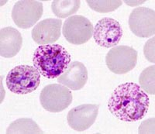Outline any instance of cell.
Wrapping results in <instances>:
<instances>
[{"mask_svg":"<svg viewBox=\"0 0 155 134\" xmlns=\"http://www.w3.org/2000/svg\"><path fill=\"white\" fill-rule=\"evenodd\" d=\"M137 62V51L131 47L115 46L106 57L107 67L112 72L123 74L135 67Z\"/></svg>","mask_w":155,"mask_h":134,"instance_id":"cell-5","label":"cell"},{"mask_svg":"<svg viewBox=\"0 0 155 134\" xmlns=\"http://www.w3.org/2000/svg\"><path fill=\"white\" fill-rule=\"evenodd\" d=\"M145 1H124L125 3L129 5L130 6H136V5H139L140 4L143 3Z\"/></svg>","mask_w":155,"mask_h":134,"instance_id":"cell-20","label":"cell"},{"mask_svg":"<svg viewBox=\"0 0 155 134\" xmlns=\"http://www.w3.org/2000/svg\"><path fill=\"white\" fill-rule=\"evenodd\" d=\"M7 134H37L44 133L41 130L39 126L34 120L28 118H22L16 120L9 125L8 129H6Z\"/></svg>","mask_w":155,"mask_h":134,"instance_id":"cell-14","label":"cell"},{"mask_svg":"<svg viewBox=\"0 0 155 134\" xmlns=\"http://www.w3.org/2000/svg\"><path fill=\"white\" fill-rule=\"evenodd\" d=\"M72 93L67 87L51 84L44 87L40 95L43 108L50 113H59L67 109L72 102Z\"/></svg>","mask_w":155,"mask_h":134,"instance_id":"cell-4","label":"cell"},{"mask_svg":"<svg viewBox=\"0 0 155 134\" xmlns=\"http://www.w3.org/2000/svg\"><path fill=\"white\" fill-rule=\"evenodd\" d=\"M80 5L79 0H55L51 4V9L57 17L67 18L74 14Z\"/></svg>","mask_w":155,"mask_h":134,"instance_id":"cell-15","label":"cell"},{"mask_svg":"<svg viewBox=\"0 0 155 134\" xmlns=\"http://www.w3.org/2000/svg\"><path fill=\"white\" fill-rule=\"evenodd\" d=\"M23 45L21 34L13 27H5L0 30V55L10 58L16 56Z\"/></svg>","mask_w":155,"mask_h":134,"instance_id":"cell-13","label":"cell"},{"mask_svg":"<svg viewBox=\"0 0 155 134\" xmlns=\"http://www.w3.org/2000/svg\"><path fill=\"white\" fill-rule=\"evenodd\" d=\"M123 37V29L118 22L112 18L105 17L95 25L93 37L96 44L102 47L116 46Z\"/></svg>","mask_w":155,"mask_h":134,"instance_id":"cell-8","label":"cell"},{"mask_svg":"<svg viewBox=\"0 0 155 134\" xmlns=\"http://www.w3.org/2000/svg\"><path fill=\"white\" fill-rule=\"evenodd\" d=\"M146 129H150V133H154V118L142 123V125L139 128V133H145Z\"/></svg>","mask_w":155,"mask_h":134,"instance_id":"cell-19","label":"cell"},{"mask_svg":"<svg viewBox=\"0 0 155 134\" xmlns=\"http://www.w3.org/2000/svg\"><path fill=\"white\" fill-rule=\"evenodd\" d=\"M88 71L81 62L74 61L69 64L63 74L58 78V82L71 90H80L88 81Z\"/></svg>","mask_w":155,"mask_h":134,"instance_id":"cell-12","label":"cell"},{"mask_svg":"<svg viewBox=\"0 0 155 134\" xmlns=\"http://www.w3.org/2000/svg\"><path fill=\"white\" fill-rule=\"evenodd\" d=\"M87 4L90 8L98 12L106 13L113 12L118 9L122 5L123 2L120 0H109V1H86Z\"/></svg>","mask_w":155,"mask_h":134,"instance_id":"cell-17","label":"cell"},{"mask_svg":"<svg viewBox=\"0 0 155 134\" xmlns=\"http://www.w3.org/2000/svg\"><path fill=\"white\" fill-rule=\"evenodd\" d=\"M99 105L85 104L74 107L67 116L69 126L74 130L81 132L92 126L99 113Z\"/></svg>","mask_w":155,"mask_h":134,"instance_id":"cell-10","label":"cell"},{"mask_svg":"<svg viewBox=\"0 0 155 134\" xmlns=\"http://www.w3.org/2000/svg\"><path fill=\"white\" fill-rule=\"evenodd\" d=\"M71 55L59 44L41 45L36 49L33 63L44 77L49 79L58 78L68 67Z\"/></svg>","mask_w":155,"mask_h":134,"instance_id":"cell-2","label":"cell"},{"mask_svg":"<svg viewBox=\"0 0 155 134\" xmlns=\"http://www.w3.org/2000/svg\"><path fill=\"white\" fill-rule=\"evenodd\" d=\"M154 70V65L147 67L141 72L139 78L140 88L147 93L152 95H154L155 94Z\"/></svg>","mask_w":155,"mask_h":134,"instance_id":"cell-16","label":"cell"},{"mask_svg":"<svg viewBox=\"0 0 155 134\" xmlns=\"http://www.w3.org/2000/svg\"><path fill=\"white\" fill-rule=\"evenodd\" d=\"M6 86L17 95H26L37 90L41 83V73L35 67L16 66L6 76Z\"/></svg>","mask_w":155,"mask_h":134,"instance_id":"cell-3","label":"cell"},{"mask_svg":"<svg viewBox=\"0 0 155 134\" xmlns=\"http://www.w3.org/2000/svg\"><path fill=\"white\" fill-rule=\"evenodd\" d=\"M154 41L155 38L153 37L145 44L143 48V53L147 60L150 62L154 63Z\"/></svg>","mask_w":155,"mask_h":134,"instance_id":"cell-18","label":"cell"},{"mask_svg":"<svg viewBox=\"0 0 155 134\" xmlns=\"http://www.w3.org/2000/svg\"><path fill=\"white\" fill-rule=\"evenodd\" d=\"M43 12V4L40 1H18L12 8V18L18 27L28 29L41 19Z\"/></svg>","mask_w":155,"mask_h":134,"instance_id":"cell-7","label":"cell"},{"mask_svg":"<svg viewBox=\"0 0 155 134\" xmlns=\"http://www.w3.org/2000/svg\"><path fill=\"white\" fill-rule=\"evenodd\" d=\"M62 21L59 19L49 18L36 24L32 30V38L40 45L54 43L61 37Z\"/></svg>","mask_w":155,"mask_h":134,"instance_id":"cell-11","label":"cell"},{"mask_svg":"<svg viewBox=\"0 0 155 134\" xmlns=\"http://www.w3.org/2000/svg\"><path fill=\"white\" fill-rule=\"evenodd\" d=\"M150 100L146 92L133 82L124 83L113 91L108 102L110 113L124 122H136L146 116Z\"/></svg>","mask_w":155,"mask_h":134,"instance_id":"cell-1","label":"cell"},{"mask_svg":"<svg viewBox=\"0 0 155 134\" xmlns=\"http://www.w3.org/2000/svg\"><path fill=\"white\" fill-rule=\"evenodd\" d=\"M93 26L85 16L75 15L68 18L63 25V35L68 42L81 45L88 42L93 34Z\"/></svg>","mask_w":155,"mask_h":134,"instance_id":"cell-6","label":"cell"},{"mask_svg":"<svg viewBox=\"0 0 155 134\" xmlns=\"http://www.w3.org/2000/svg\"><path fill=\"white\" fill-rule=\"evenodd\" d=\"M129 26L137 37H152L155 34L154 10L146 7L134 9L129 18Z\"/></svg>","mask_w":155,"mask_h":134,"instance_id":"cell-9","label":"cell"}]
</instances>
